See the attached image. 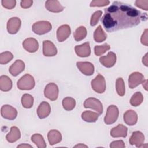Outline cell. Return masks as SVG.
<instances>
[{"mask_svg": "<svg viewBox=\"0 0 148 148\" xmlns=\"http://www.w3.org/2000/svg\"><path fill=\"white\" fill-rule=\"evenodd\" d=\"M104 11L101 22L109 32L135 27L142 21L147 20L146 13H142L130 5L122 2H113Z\"/></svg>", "mask_w": 148, "mask_h": 148, "instance_id": "6da1fadb", "label": "cell"}, {"mask_svg": "<svg viewBox=\"0 0 148 148\" xmlns=\"http://www.w3.org/2000/svg\"><path fill=\"white\" fill-rule=\"evenodd\" d=\"M17 85L20 90H30L34 87L35 82L34 78L31 75L25 74L18 80Z\"/></svg>", "mask_w": 148, "mask_h": 148, "instance_id": "7a4b0ae2", "label": "cell"}, {"mask_svg": "<svg viewBox=\"0 0 148 148\" xmlns=\"http://www.w3.org/2000/svg\"><path fill=\"white\" fill-rule=\"evenodd\" d=\"M52 25L49 21H39L35 22L32 26L33 32L37 35H43L51 31Z\"/></svg>", "mask_w": 148, "mask_h": 148, "instance_id": "3957f363", "label": "cell"}, {"mask_svg": "<svg viewBox=\"0 0 148 148\" xmlns=\"http://www.w3.org/2000/svg\"><path fill=\"white\" fill-rule=\"evenodd\" d=\"M119 117V109L116 105H111L108 107L106 115L104 117V122L109 125L114 123Z\"/></svg>", "mask_w": 148, "mask_h": 148, "instance_id": "277c9868", "label": "cell"}, {"mask_svg": "<svg viewBox=\"0 0 148 148\" xmlns=\"http://www.w3.org/2000/svg\"><path fill=\"white\" fill-rule=\"evenodd\" d=\"M91 87L97 93H103L106 90V82L104 77L99 73L91 82Z\"/></svg>", "mask_w": 148, "mask_h": 148, "instance_id": "5b68a950", "label": "cell"}, {"mask_svg": "<svg viewBox=\"0 0 148 148\" xmlns=\"http://www.w3.org/2000/svg\"><path fill=\"white\" fill-rule=\"evenodd\" d=\"M83 105L85 108H91L95 110L99 115L103 112V105L101 102L97 98L90 97L86 99Z\"/></svg>", "mask_w": 148, "mask_h": 148, "instance_id": "8992f818", "label": "cell"}, {"mask_svg": "<svg viewBox=\"0 0 148 148\" xmlns=\"http://www.w3.org/2000/svg\"><path fill=\"white\" fill-rule=\"evenodd\" d=\"M58 87L54 83H50L47 84L44 90L45 96L51 101H56L58 96Z\"/></svg>", "mask_w": 148, "mask_h": 148, "instance_id": "52a82bcc", "label": "cell"}, {"mask_svg": "<svg viewBox=\"0 0 148 148\" xmlns=\"http://www.w3.org/2000/svg\"><path fill=\"white\" fill-rule=\"evenodd\" d=\"M1 114L2 117L8 120H14L17 116L16 109L9 105H4L1 107Z\"/></svg>", "mask_w": 148, "mask_h": 148, "instance_id": "ba28073f", "label": "cell"}, {"mask_svg": "<svg viewBox=\"0 0 148 148\" xmlns=\"http://www.w3.org/2000/svg\"><path fill=\"white\" fill-rule=\"evenodd\" d=\"M144 80V76L140 72H132L128 78V86L130 88L133 89L142 84Z\"/></svg>", "mask_w": 148, "mask_h": 148, "instance_id": "9c48e42d", "label": "cell"}, {"mask_svg": "<svg viewBox=\"0 0 148 148\" xmlns=\"http://www.w3.org/2000/svg\"><path fill=\"white\" fill-rule=\"evenodd\" d=\"M21 24V20L17 17L10 18L7 23V30L10 34H16L20 29Z\"/></svg>", "mask_w": 148, "mask_h": 148, "instance_id": "30bf717a", "label": "cell"}, {"mask_svg": "<svg viewBox=\"0 0 148 148\" xmlns=\"http://www.w3.org/2000/svg\"><path fill=\"white\" fill-rule=\"evenodd\" d=\"M144 141L145 136L142 132L139 131L133 132L129 139L130 143L131 145H135L137 147H143Z\"/></svg>", "mask_w": 148, "mask_h": 148, "instance_id": "8fae6325", "label": "cell"}, {"mask_svg": "<svg viewBox=\"0 0 148 148\" xmlns=\"http://www.w3.org/2000/svg\"><path fill=\"white\" fill-rule=\"evenodd\" d=\"M117 57L114 53L109 51L107 56H102L99 58V62L102 65L106 68H111L114 65L116 62Z\"/></svg>", "mask_w": 148, "mask_h": 148, "instance_id": "7c38bea8", "label": "cell"}, {"mask_svg": "<svg viewBox=\"0 0 148 148\" xmlns=\"http://www.w3.org/2000/svg\"><path fill=\"white\" fill-rule=\"evenodd\" d=\"M57 53V49L54 44L48 40L43 42V54L46 57L54 56Z\"/></svg>", "mask_w": 148, "mask_h": 148, "instance_id": "4fadbf2b", "label": "cell"}, {"mask_svg": "<svg viewBox=\"0 0 148 148\" xmlns=\"http://www.w3.org/2000/svg\"><path fill=\"white\" fill-rule=\"evenodd\" d=\"M71 32L69 25L67 24L62 25L57 30V38L58 42H62L70 35Z\"/></svg>", "mask_w": 148, "mask_h": 148, "instance_id": "5bb4252c", "label": "cell"}, {"mask_svg": "<svg viewBox=\"0 0 148 148\" xmlns=\"http://www.w3.org/2000/svg\"><path fill=\"white\" fill-rule=\"evenodd\" d=\"M76 66L79 70L85 75L91 76L94 72V65L90 62H77Z\"/></svg>", "mask_w": 148, "mask_h": 148, "instance_id": "9a60e30c", "label": "cell"}, {"mask_svg": "<svg viewBox=\"0 0 148 148\" xmlns=\"http://www.w3.org/2000/svg\"><path fill=\"white\" fill-rule=\"evenodd\" d=\"M23 47L28 52L35 53L38 50L39 43L35 38H28L23 41Z\"/></svg>", "mask_w": 148, "mask_h": 148, "instance_id": "2e32d148", "label": "cell"}, {"mask_svg": "<svg viewBox=\"0 0 148 148\" xmlns=\"http://www.w3.org/2000/svg\"><path fill=\"white\" fill-rule=\"evenodd\" d=\"M76 54L80 57H88L91 54V48L89 42H86L80 45H77L75 47Z\"/></svg>", "mask_w": 148, "mask_h": 148, "instance_id": "e0dca14e", "label": "cell"}, {"mask_svg": "<svg viewBox=\"0 0 148 148\" xmlns=\"http://www.w3.org/2000/svg\"><path fill=\"white\" fill-rule=\"evenodd\" d=\"M25 69V64L21 60H17L10 67L9 71L13 76H17Z\"/></svg>", "mask_w": 148, "mask_h": 148, "instance_id": "ac0fdd59", "label": "cell"}, {"mask_svg": "<svg viewBox=\"0 0 148 148\" xmlns=\"http://www.w3.org/2000/svg\"><path fill=\"white\" fill-rule=\"evenodd\" d=\"M45 7L47 10L53 13H59L64 9V7L57 0L47 1L45 2Z\"/></svg>", "mask_w": 148, "mask_h": 148, "instance_id": "d6986e66", "label": "cell"}, {"mask_svg": "<svg viewBox=\"0 0 148 148\" xmlns=\"http://www.w3.org/2000/svg\"><path fill=\"white\" fill-rule=\"evenodd\" d=\"M36 112L39 118L41 119H45L50 114L51 112V107L48 102L43 101L40 103Z\"/></svg>", "mask_w": 148, "mask_h": 148, "instance_id": "ffe728a7", "label": "cell"}, {"mask_svg": "<svg viewBox=\"0 0 148 148\" xmlns=\"http://www.w3.org/2000/svg\"><path fill=\"white\" fill-rule=\"evenodd\" d=\"M127 131L128 128L127 127L124 126L123 124H118V125L116 127L113 128L110 132L111 136L113 138H118V137H123L125 138L127 135Z\"/></svg>", "mask_w": 148, "mask_h": 148, "instance_id": "44dd1931", "label": "cell"}, {"mask_svg": "<svg viewBox=\"0 0 148 148\" xmlns=\"http://www.w3.org/2000/svg\"><path fill=\"white\" fill-rule=\"evenodd\" d=\"M124 122L128 125H135L138 121L137 113L133 110H128L124 113L123 116Z\"/></svg>", "mask_w": 148, "mask_h": 148, "instance_id": "7402d4cb", "label": "cell"}, {"mask_svg": "<svg viewBox=\"0 0 148 148\" xmlns=\"http://www.w3.org/2000/svg\"><path fill=\"white\" fill-rule=\"evenodd\" d=\"M47 139L50 145H56L62 140V135L60 132L56 130H50L47 134Z\"/></svg>", "mask_w": 148, "mask_h": 148, "instance_id": "603a6c76", "label": "cell"}, {"mask_svg": "<svg viewBox=\"0 0 148 148\" xmlns=\"http://www.w3.org/2000/svg\"><path fill=\"white\" fill-rule=\"evenodd\" d=\"M21 137V133L20 130L16 126H13L10 128V131L6 136V139L8 142L13 143L18 140Z\"/></svg>", "mask_w": 148, "mask_h": 148, "instance_id": "cb8c5ba5", "label": "cell"}, {"mask_svg": "<svg viewBox=\"0 0 148 148\" xmlns=\"http://www.w3.org/2000/svg\"><path fill=\"white\" fill-rule=\"evenodd\" d=\"M12 88V80L6 75H2L0 77V89L2 91H9Z\"/></svg>", "mask_w": 148, "mask_h": 148, "instance_id": "d4e9b609", "label": "cell"}, {"mask_svg": "<svg viewBox=\"0 0 148 148\" xmlns=\"http://www.w3.org/2000/svg\"><path fill=\"white\" fill-rule=\"evenodd\" d=\"M99 114L90 110H86L82 113V119L88 123H94L95 122L99 117Z\"/></svg>", "mask_w": 148, "mask_h": 148, "instance_id": "484cf974", "label": "cell"}, {"mask_svg": "<svg viewBox=\"0 0 148 148\" xmlns=\"http://www.w3.org/2000/svg\"><path fill=\"white\" fill-rule=\"evenodd\" d=\"M107 38V35L103 31L101 25H98V27L95 29L94 32V39L96 42H102L105 41Z\"/></svg>", "mask_w": 148, "mask_h": 148, "instance_id": "4316f807", "label": "cell"}, {"mask_svg": "<svg viewBox=\"0 0 148 148\" xmlns=\"http://www.w3.org/2000/svg\"><path fill=\"white\" fill-rule=\"evenodd\" d=\"M62 105L65 110L67 111H71L75 107L76 101L72 97H67L63 99Z\"/></svg>", "mask_w": 148, "mask_h": 148, "instance_id": "83f0119b", "label": "cell"}, {"mask_svg": "<svg viewBox=\"0 0 148 148\" xmlns=\"http://www.w3.org/2000/svg\"><path fill=\"white\" fill-rule=\"evenodd\" d=\"M87 35V29L84 26L78 27L73 33V38L77 42L80 41L84 39Z\"/></svg>", "mask_w": 148, "mask_h": 148, "instance_id": "f1b7e54d", "label": "cell"}, {"mask_svg": "<svg viewBox=\"0 0 148 148\" xmlns=\"http://www.w3.org/2000/svg\"><path fill=\"white\" fill-rule=\"evenodd\" d=\"M31 140L38 148H45L46 144L43 137L39 134H35L31 136Z\"/></svg>", "mask_w": 148, "mask_h": 148, "instance_id": "f546056e", "label": "cell"}, {"mask_svg": "<svg viewBox=\"0 0 148 148\" xmlns=\"http://www.w3.org/2000/svg\"><path fill=\"white\" fill-rule=\"evenodd\" d=\"M34 103V98L29 94H24L21 97V104L25 108H32Z\"/></svg>", "mask_w": 148, "mask_h": 148, "instance_id": "4dcf8cb0", "label": "cell"}, {"mask_svg": "<svg viewBox=\"0 0 148 148\" xmlns=\"http://www.w3.org/2000/svg\"><path fill=\"white\" fill-rule=\"evenodd\" d=\"M143 100V97L140 92H136L134 93L130 99V104L133 106H138L140 105Z\"/></svg>", "mask_w": 148, "mask_h": 148, "instance_id": "1f68e13d", "label": "cell"}, {"mask_svg": "<svg viewBox=\"0 0 148 148\" xmlns=\"http://www.w3.org/2000/svg\"><path fill=\"white\" fill-rule=\"evenodd\" d=\"M116 91L119 95L124 96L125 92V84L123 79L121 77H119L117 79L116 82Z\"/></svg>", "mask_w": 148, "mask_h": 148, "instance_id": "d6a6232c", "label": "cell"}, {"mask_svg": "<svg viewBox=\"0 0 148 148\" xmlns=\"http://www.w3.org/2000/svg\"><path fill=\"white\" fill-rule=\"evenodd\" d=\"M13 58V54L10 51H5L0 54V64H6L9 62Z\"/></svg>", "mask_w": 148, "mask_h": 148, "instance_id": "836d02e7", "label": "cell"}, {"mask_svg": "<svg viewBox=\"0 0 148 148\" xmlns=\"http://www.w3.org/2000/svg\"><path fill=\"white\" fill-rule=\"evenodd\" d=\"M110 49V46L108 43H104L101 46H95L94 47V53L97 56H101Z\"/></svg>", "mask_w": 148, "mask_h": 148, "instance_id": "e575fe53", "label": "cell"}, {"mask_svg": "<svg viewBox=\"0 0 148 148\" xmlns=\"http://www.w3.org/2000/svg\"><path fill=\"white\" fill-rule=\"evenodd\" d=\"M102 14V12L101 10H98L95 12L91 16L90 20V25L91 26H95L98 23L99 19Z\"/></svg>", "mask_w": 148, "mask_h": 148, "instance_id": "d590c367", "label": "cell"}, {"mask_svg": "<svg viewBox=\"0 0 148 148\" xmlns=\"http://www.w3.org/2000/svg\"><path fill=\"white\" fill-rule=\"evenodd\" d=\"M110 1L108 0H94L90 3L91 7H102L108 5Z\"/></svg>", "mask_w": 148, "mask_h": 148, "instance_id": "8d00e7d4", "label": "cell"}, {"mask_svg": "<svg viewBox=\"0 0 148 148\" xmlns=\"http://www.w3.org/2000/svg\"><path fill=\"white\" fill-rule=\"evenodd\" d=\"M1 3L5 8L12 9L15 7L16 1L15 0H2Z\"/></svg>", "mask_w": 148, "mask_h": 148, "instance_id": "74e56055", "label": "cell"}, {"mask_svg": "<svg viewBox=\"0 0 148 148\" xmlns=\"http://www.w3.org/2000/svg\"><path fill=\"white\" fill-rule=\"evenodd\" d=\"M135 5L143 10H148V0H137L135 2Z\"/></svg>", "mask_w": 148, "mask_h": 148, "instance_id": "f35d334b", "label": "cell"}, {"mask_svg": "<svg viewBox=\"0 0 148 148\" xmlns=\"http://www.w3.org/2000/svg\"><path fill=\"white\" fill-rule=\"evenodd\" d=\"M109 146L111 148H124L125 146L123 140H119L111 142Z\"/></svg>", "mask_w": 148, "mask_h": 148, "instance_id": "ab89813d", "label": "cell"}, {"mask_svg": "<svg viewBox=\"0 0 148 148\" xmlns=\"http://www.w3.org/2000/svg\"><path fill=\"white\" fill-rule=\"evenodd\" d=\"M147 32L148 30L147 29H145L144 31L143 34L142 35L141 38H140V42L141 43L146 46L148 45V40H147Z\"/></svg>", "mask_w": 148, "mask_h": 148, "instance_id": "60d3db41", "label": "cell"}, {"mask_svg": "<svg viewBox=\"0 0 148 148\" xmlns=\"http://www.w3.org/2000/svg\"><path fill=\"white\" fill-rule=\"evenodd\" d=\"M33 3V1L32 0H24L20 2V6L22 8L27 9L30 8Z\"/></svg>", "mask_w": 148, "mask_h": 148, "instance_id": "b9f144b4", "label": "cell"}, {"mask_svg": "<svg viewBox=\"0 0 148 148\" xmlns=\"http://www.w3.org/2000/svg\"><path fill=\"white\" fill-rule=\"evenodd\" d=\"M147 55L148 53H146L144 57H143L142 58V63L146 66H148V63H147Z\"/></svg>", "mask_w": 148, "mask_h": 148, "instance_id": "7bdbcfd3", "label": "cell"}, {"mask_svg": "<svg viewBox=\"0 0 148 148\" xmlns=\"http://www.w3.org/2000/svg\"><path fill=\"white\" fill-rule=\"evenodd\" d=\"M143 88L145 89L146 91H147V80H144L143 82L142 83Z\"/></svg>", "mask_w": 148, "mask_h": 148, "instance_id": "ee69618b", "label": "cell"}, {"mask_svg": "<svg viewBox=\"0 0 148 148\" xmlns=\"http://www.w3.org/2000/svg\"><path fill=\"white\" fill-rule=\"evenodd\" d=\"M17 147H31V148H32V146H31L30 145H28V144L24 143V144H21V145H18Z\"/></svg>", "mask_w": 148, "mask_h": 148, "instance_id": "f6af8a7d", "label": "cell"}, {"mask_svg": "<svg viewBox=\"0 0 148 148\" xmlns=\"http://www.w3.org/2000/svg\"><path fill=\"white\" fill-rule=\"evenodd\" d=\"M74 147H87V146H86L85 145H83V144H82V143H80L79 145H77L75 146Z\"/></svg>", "mask_w": 148, "mask_h": 148, "instance_id": "bcb514c9", "label": "cell"}]
</instances>
